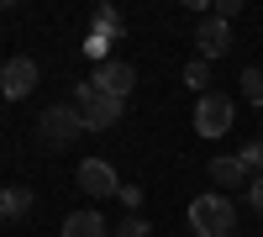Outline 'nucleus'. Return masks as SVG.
Masks as SVG:
<instances>
[{
  "label": "nucleus",
  "mask_w": 263,
  "mask_h": 237,
  "mask_svg": "<svg viewBox=\"0 0 263 237\" xmlns=\"http://www.w3.org/2000/svg\"><path fill=\"white\" fill-rule=\"evenodd\" d=\"M232 227H237L232 195L211 190V195H195V200H190V232H195V237H232Z\"/></svg>",
  "instance_id": "1"
},
{
  "label": "nucleus",
  "mask_w": 263,
  "mask_h": 237,
  "mask_svg": "<svg viewBox=\"0 0 263 237\" xmlns=\"http://www.w3.org/2000/svg\"><path fill=\"white\" fill-rule=\"evenodd\" d=\"M74 111H79V121H84V132H105V126H116V121H121L126 100H116V95H100L95 84L84 79V84H74Z\"/></svg>",
  "instance_id": "2"
},
{
  "label": "nucleus",
  "mask_w": 263,
  "mask_h": 237,
  "mask_svg": "<svg viewBox=\"0 0 263 237\" xmlns=\"http://www.w3.org/2000/svg\"><path fill=\"white\" fill-rule=\"evenodd\" d=\"M37 137H42V148H69V142H79V137H84V121H79V111H74V100L48 105L42 121H37Z\"/></svg>",
  "instance_id": "3"
},
{
  "label": "nucleus",
  "mask_w": 263,
  "mask_h": 237,
  "mask_svg": "<svg viewBox=\"0 0 263 237\" xmlns=\"http://www.w3.org/2000/svg\"><path fill=\"white\" fill-rule=\"evenodd\" d=\"M232 126H237V105H232V95L205 90L200 100H195V132H200V137H227Z\"/></svg>",
  "instance_id": "4"
},
{
  "label": "nucleus",
  "mask_w": 263,
  "mask_h": 237,
  "mask_svg": "<svg viewBox=\"0 0 263 237\" xmlns=\"http://www.w3.org/2000/svg\"><path fill=\"white\" fill-rule=\"evenodd\" d=\"M32 90H37V58L21 53V58L0 63V95H6V100H27Z\"/></svg>",
  "instance_id": "5"
},
{
  "label": "nucleus",
  "mask_w": 263,
  "mask_h": 237,
  "mask_svg": "<svg viewBox=\"0 0 263 237\" xmlns=\"http://www.w3.org/2000/svg\"><path fill=\"white\" fill-rule=\"evenodd\" d=\"M74 179H79V190H84V195H95V200H111L116 190H121L116 169L105 163V158H84V163L74 169Z\"/></svg>",
  "instance_id": "6"
},
{
  "label": "nucleus",
  "mask_w": 263,
  "mask_h": 237,
  "mask_svg": "<svg viewBox=\"0 0 263 237\" xmlns=\"http://www.w3.org/2000/svg\"><path fill=\"white\" fill-rule=\"evenodd\" d=\"M95 90L100 95H116V100H126L132 95V84H137V69H132V63H121V58H105L100 69H95Z\"/></svg>",
  "instance_id": "7"
},
{
  "label": "nucleus",
  "mask_w": 263,
  "mask_h": 237,
  "mask_svg": "<svg viewBox=\"0 0 263 237\" xmlns=\"http://www.w3.org/2000/svg\"><path fill=\"white\" fill-rule=\"evenodd\" d=\"M195 48H200V58L205 63H216L227 48H232V21H221V16H205L200 27H195Z\"/></svg>",
  "instance_id": "8"
},
{
  "label": "nucleus",
  "mask_w": 263,
  "mask_h": 237,
  "mask_svg": "<svg viewBox=\"0 0 263 237\" xmlns=\"http://www.w3.org/2000/svg\"><path fill=\"white\" fill-rule=\"evenodd\" d=\"M205 174L216 179V190H221V195H227V190H237V185H253V174H248L242 163H237V153H221V158H211V163H205Z\"/></svg>",
  "instance_id": "9"
},
{
  "label": "nucleus",
  "mask_w": 263,
  "mask_h": 237,
  "mask_svg": "<svg viewBox=\"0 0 263 237\" xmlns=\"http://www.w3.org/2000/svg\"><path fill=\"white\" fill-rule=\"evenodd\" d=\"M32 216V190L27 185H6L0 190V222H27Z\"/></svg>",
  "instance_id": "10"
},
{
  "label": "nucleus",
  "mask_w": 263,
  "mask_h": 237,
  "mask_svg": "<svg viewBox=\"0 0 263 237\" xmlns=\"http://www.w3.org/2000/svg\"><path fill=\"white\" fill-rule=\"evenodd\" d=\"M63 237H105V216L100 211H69L63 216Z\"/></svg>",
  "instance_id": "11"
},
{
  "label": "nucleus",
  "mask_w": 263,
  "mask_h": 237,
  "mask_svg": "<svg viewBox=\"0 0 263 237\" xmlns=\"http://www.w3.org/2000/svg\"><path fill=\"white\" fill-rule=\"evenodd\" d=\"M90 27H95V37L116 42V37H121V11H116V6H100V11L90 16Z\"/></svg>",
  "instance_id": "12"
},
{
  "label": "nucleus",
  "mask_w": 263,
  "mask_h": 237,
  "mask_svg": "<svg viewBox=\"0 0 263 237\" xmlns=\"http://www.w3.org/2000/svg\"><path fill=\"white\" fill-rule=\"evenodd\" d=\"M237 84H242V100H253L258 111H263V69H242Z\"/></svg>",
  "instance_id": "13"
},
{
  "label": "nucleus",
  "mask_w": 263,
  "mask_h": 237,
  "mask_svg": "<svg viewBox=\"0 0 263 237\" xmlns=\"http://www.w3.org/2000/svg\"><path fill=\"white\" fill-rule=\"evenodd\" d=\"M184 84L205 95V84H211V63H205V58H190V63H184Z\"/></svg>",
  "instance_id": "14"
},
{
  "label": "nucleus",
  "mask_w": 263,
  "mask_h": 237,
  "mask_svg": "<svg viewBox=\"0 0 263 237\" xmlns=\"http://www.w3.org/2000/svg\"><path fill=\"white\" fill-rule=\"evenodd\" d=\"M237 163H242V169H258V174H263V137H248L242 148H237Z\"/></svg>",
  "instance_id": "15"
},
{
  "label": "nucleus",
  "mask_w": 263,
  "mask_h": 237,
  "mask_svg": "<svg viewBox=\"0 0 263 237\" xmlns=\"http://www.w3.org/2000/svg\"><path fill=\"white\" fill-rule=\"evenodd\" d=\"M111 237H147V222L132 211V216H121V222H116V232H111Z\"/></svg>",
  "instance_id": "16"
},
{
  "label": "nucleus",
  "mask_w": 263,
  "mask_h": 237,
  "mask_svg": "<svg viewBox=\"0 0 263 237\" xmlns=\"http://www.w3.org/2000/svg\"><path fill=\"white\" fill-rule=\"evenodd\" d=\"M116 200H121V206H132V211H137V206H142V190H137V185H121V190H116Z\"/></svg>",
  "instance_id": "17"
},
{
  "label": "nucleus",
  "mask_w": 263,
  "mask_h": 237,
  "mask_svg": "<svg viewBox=\"0 0 263 237\" xmlns=\"http://www.w3.org/2000/svg\"><path fill=\"white\" fill-rule=\"evenodd\" d=\"M237 11H242V0H216V11H211V16H221V21H232Z\"/></svg>",
  "instance_id": "18"
},
{
  "label": "nucleus",
  "mask_w": 263,
  "mask_h": 237,
  "mask_svg": "<svg viewBox=\"0 0 263 237\" xmlns=\"http://www.w3.org/2000/svg\"><path fill=\"white\" fill-rule=\"evenodd\" d=\"M105 48H111V42H105V37H95V32H90V42H84V53H90V58H100V63H105Z\"/></svg>",
  "instance_id": "19"
},
{
  "label": "nucleus",
  "mask_w": 263,
  "mask_h": 237,
  "mask_svg": "<svg viewBox=\"0 0 263 237\" xmlns=\"http://www.w3.org/2000/svg\"><path fill=\"white\" fill-rule=\"evenodd\" d=\"M248 200H253V211H263V174H253V185H248Z\"/></svg>",
  "instance_id": "20"
}]
</instances>
